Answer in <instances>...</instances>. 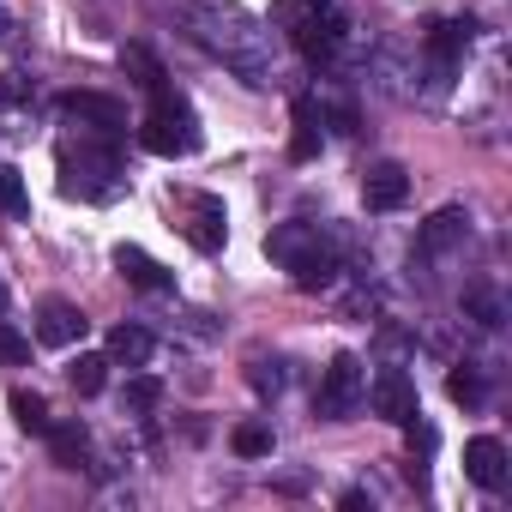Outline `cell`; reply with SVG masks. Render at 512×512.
Wrapping results in <instances>:
<instances>
[{"label": "cell", "mask_w": 512, "mask_h": 512, "mask_svg": "<svg viewBox=\"0 0 512 512\" xmlns=\"http://www.w3.org/2000/svg\"><path fill=\"white\" fill-rule=\"evenodd\" d=\"M290 121H296V133H290V157H296V163H314L320 145H326V133H320V127H326L320 103H314V97H296V103H290Z\"/></svg>", "instance_id": "obj_10"}, {"label": "cell", "mask_w": 512, "mask_h": 512, "mask_svg": "<svg viewBox=\"0 0 512 512\" xmlns=\"http://www.w3.org/2000/svg\"><path fill=\"white\" fill-rule=\"evenodd\" d=\"M362 392H368V368L344 350V356H332V362H326L320 392H314V410H320L326 422H344V416H356V410H362Z\"/></svg>", "instance_id": "obj_3"}, {"label": "cell", "mask_w": 512, "mask_h": 512, "mask_svg": "<svg viewBox=\"0 0 512 512\" xmlns=\"http://www.w3.org/2000/svg\"><path fill=\"white\" fill-rule=\"evenodd\" d=\"M139 145L151 157H193L199 151V115L187 109V97H175L169 85L151 91V115L139 127Z\"/></svg>", "instance_id": "obj_1"}, {"label": "cell", "mask_w": 512, "mask_h": 512, "mask_svg": "<svg viewBox=\"0 0 512 512\" xmlns=\"http://www.w3.org/2000/svg\"><path fill=\"white\" fill-rule=\"evenodd\" d=\"M0 37H7V7H0Z\"/></svg>", "instance_id": "obj_30"}, {"label": "cell", "mask_w": 512, "mask_h": 512, "mask_svg": "<svg viewBox=\"0 0 512 512\" xmlns=\"http://www.w3.org/2000/svg\"><path fill=\"white\" fill-rule=\"evenodd\" d=\"M290 278H296V290H332L338 284V253L326 241H314L302 260H290Z\"/></svg>", "instance_id": "obj_12"}, {"label": "cell", "mask_w": 512, "mask_h": 512, "mask_svg": "<svg viewBox=\"0 0 512 512\" xmlns=\"http://www.w3.org/2000/svg\"><path fill=\"white\" fill-rule=\"evenodd\" d=\"M115 272H121L133 290H175V272L157 266L145 247H115Z\"/></svg>", "instance_id": "obj_11"}, {"label": "cell", "mask_w": 512, "mask_h": 512, "mask_svg": "<svg viewBox=\"0 0 512 512\" xmlns=\"http://www.w3.org/2000/svg\"><path fill=\"white\" fill-rule=\"evenodd\" d=\"M253 392H272V398H278V392H284V374H278V368L266 374V362H260V368H253Z\"/></svg>", "instance_id": "obj_28"}, {"label": "cell", "mask_w": 512, "mask_h": 512, "mask_svg": "<svg viewBox=\"0 0 512 512\" xmlns=\"http://www.w3.org/2000/svg\"><path fill=\"white\" fill-rule=\"evenodd\" d=\"M121 61H127V67H133V73H139V85H145V91H157V85H163V67H157V61H151V55H145V49H127V55H121Z\"/></svg>", "instance_id": "obj_27"}, {"label": "cell", "mask_w": 512, "mask_h": 512, "mask_svg": "<svg viewBox=\"0 0 512 512\" xmlns=\"http://www.w3.org/2000/svg\"><path fill=\"white\" fill-rule=\"evenodd\" d=\"M49 446H55V458H61L67 470H79L85 452H91V434H85L79 422H49Z\"/></svg>", "instance_id": "obj_19"}, {"label": "cell", "mask_w": 512, "mask_h": 512, "mask_svg": "<svg viewBox=\"0 0 512 512\" xmlns=\"http://www.w3.org/2000/svg\"><path fill=\"white\" fill-rule=\"evenodd\" d=\"M506 470H512V464H506V446H500L494 434H476V440L464 446V476H470L476 488L500 494V488H506Z\"/></svg>", "instance_id": "obj_7"}, {"label": "cell", "mask_w": 512, "mask_h": 512, "mask_svg": "<svg viewBox=\"0 0 512 512\" xmlns=\"http://www.w3.org/2000/svg\"><path fill=\"white\" fill-rule=\"evenodd\" d=\"M338 506H344V512H362V506H374V494H368V488H350Z\"/></svg>", "instance_id": "obj_29"}, {"label": "cell", "mask_w": 512, "mask_h": 512, "mask_svg": "<svg viewBox=\"0 0 512 512\" xmlns=\"http://www.w3.org/2000/svg\"><path fill=\"white\" fill-rule=\"evenodd\" d=\"M368 404H374V416H386V422H410V416H422V404H416V380L404 374V368H380L374 380H368V392H362Z\"/></svg>", "instance_id": "obj_6"}, {"label": "cell", "mask_w": 512, "mask_h": 512, "mask_svg": "<svg viewBox=\"0 0 512 512\" xmlns=\"http://www.w3.org/2000/svg\"><path fill=\"white\" fill-rule=\"evenodd\" d=\"M446 392H452L458 404H482V374H476V368H458V374L446 380Z\"/></svg>", "instance_id": "obj_26"}, {"label": "cell", "mask_w": 512, "mask_h": 512, "mask_svg": "<svg viewBox=\"0 0 512 512\" xmlns=\"http://www.w3.org/2000/svg\"><path fill=\"white\" fill-rule=\"evenodd\" d=\"M229 446H235L241 458H266V452H272V428H266V422H241V428L229 434Z\"/></svg>", "instance_id": "obj_21"}, {"label": "cell", "mask_w": 512, "mask_h": 512, "mask_svg": "<svg viewBox=\"0 0 512 512\" xmlns=\"http://www.w3.org/2000/svg\"><path fill=\"white\" fill-rule=\"evenodd\" d=\"M0 211H7V217H25V211H31L25 181H19V169H7V163H0Z\"/></svg>", "instance_id": "obj_22"}, {"label": "cell", "mask_w": 512, "mask_h": 512, "mask_svg": "<svg viewBox=\"0 0 512 512\" xmlns=\"http://www.w3.org/2000/svg\"><path fill=\"white\" fill-rule=\"evenodd\" d=\"M61 187L67 193H79V199H109L115 187H121V157L115 151H61Z\"/></svg>", "instance_id": "obj_5"}, {"label": "cell", "mask_w": 512, "mask_h": 512, "mask_svg": "<svg viewBox=\"0 0 512 512\" xmlns=\"http://www.w3.org/2000/svg\"><path fill=\"white\" fill-rule=\"evenodd\" d=\"M85 326H91V320H85V314H79L73 302H43V320H37V338L61 350V344H79V338H85Z\"/></svg>", "instance_id": "obj_13"}, {"label": "cell", "mask_w": 512, "mask_h": 512, "mask_svg": "<svg viewBox=\"0 0 512 512\" xmlns=\"http://www.w3.org/2000/svg\"><path fill=\"white\" fill-rule=\"evenodd\" d=\"M470 19H446V25H434V37H428V55H434V73H452V61L470 49Z\"/></svg>", "instance_id": "obj_14"}, {"label": "cell", "mask_w": 512, "mask_h": 512, "mask_svg": "<svg viewBox=\"0 0 512 512\" xmlns=\"http://www.w3.org/2000/svg\"><path fill=\"white\" fill-rule=\"evenodd\" d=\"M151 350H157V344H151V332H145V326H115L103 356H109V362H127V368H145V362H151Z\"/></svg>", "instance_id": "obj_17"}, {"label": "cell", "mask_w": 512, "mask_h": 512, "mask_svg": "<svg viewBox=\"0 0 512 512\" xmlns=\"http://www.w3.org/2000/svg\"><path fill=\"white\" fill-rule=\"evenodd\" d=\"M109 368H115L109 356H73V362H67V380H73L79 398H97V392L109 386Z\"/></svg>", "instance_id": "obj_18"}, {"label": "cell", "mask_w": 512, "mask_h": 512, "mask_svg": "<svg viewBox=\"0 0 512 512\" xmlns=\"http://www.w3.org/2000/svg\"><path fill=\"white\" fill-rule=\"evenodd\" d=\"M314 241H320V229H314V223H278V229L266 235V253H272L278 266H290V260H302Z\"/></svg>", "instance_id": "obj_15"}, {"label": "cell", "mask_w": 512, "mask_h": 512, "mask_svg": "<svg viewBox=\"0 0 512 512\" xmlns=\"http://www.w3.org/2000/svg\"><path fill=\"white\" fill-rule=\"evenodd\" d=\"M278 13L290 19L296 49H302L308 61H326V55L338 49V37H344V19H338L332 0H278Z\"/></svg>", "instance_id": "obj_2"}, {"label": "cell", "mask_w": 512, "mask_h": 512, "mask_svg": "<svg viewBox=\"0 0 512 512\" xmlns=\"http://www.w3.org/2000/svg\"><path fill=\"white\" fill-rule=\"evenodd\" d=\"M19 362H31V338L0 320V368H19Z\"/></svg>", "instance_id": "obj_23"}, {"label": "cell", "mask_w": 512, "mask_h": 512, "mask_svg": "<svg viewBox=\"0 0 512 512\" xmlns=\"http://www.w3.org/2000/svg\"><path fill=\"white\" fill-rule=\"evenodd\" d=\"M13 416H19V428H25V434H49V422H55L43 392H13Z\"/></svg>", "instance_id": "obj_20"}, {"label": "cell", "mask_w": 512, "mask_h": 512, "mask_svg": "<svg viewBox=\"0 0 512 512\" xmlns=\"http://www.w3.org/2000/svg\"><path fill=\"white\" fill-rule=\"evenodd\" d=\"M61 109H67L73 121H91L97 133H121V127H127V109H121L115 97H97V91H67Z\"/></svg>", "instance_id": "obj_9"}, {"label": "cell", "mask_w": 512, "mask_h": 512, "mask_svg": "<svg viewBox=\"0 0 512 512\" xmlns=\"http://www.w3.org/2000/svg\"><path fill=\"white\" fill-rule=\"evenodd\" d=\"M362 199H368V211H398V205L410 199L404 163H374V169L362 175Z\"/></svg>", "instance_id": "obj_8"}, {"label": "cell", "mask_w": 512, "mask_h": 512, "mask_svg": "<svg viewBox=\"0 0 512 512\" xmlns=\"http://www.w3.org/2000/svg\"><path fill=\"white\" fill-rule=\"evenodd\" d=\"M157 404H163V386H157L151 374L127 380V410H157Z\"/></svg>", "instance_id": "obj_25"}, {"label": "cell", "mask_w": 512, "mask_h": 512, "mask_svg": "<svg viewBox=\"0 0 512 512\" xmlns=\"http://www.w3.org/2000/svg\"><path fill=\"white\" fill-rule=\"evenodd\" d=\"M464 235H470V217H464L458 205H446V211L428 217V229H422V253H446V247L464 241Z\"/></svg>", "instance_id": "obj_16"}, {"label": "cell", "mask_w": 512, "mask_h": 512, "mask_svg": "<svg viewBox=\"0 0 512 512\" xmlns=\"http://www.w3.org/2000/svg\"><path fill=\"white\" fill-rule=\"evenodd\" d=\"M464 308L476 314V326H500V302H494V290H464Z\"/></svg>", "instance_id": "obj_24"}, {"label": "cell", "mask_w": 512, "mask_h": 512, "mask_svg": "<svg viewBox=\"0 0 512 512\" xmlns=\"http://www.w3.org/2000/svg\"><path fill=\"white\" fill-rule=\"evenodd\" d=\"M0 308H7V284H0Z\"/></svg>", "instance_id": "obj_31"}, {"label": "cell", "mask_w": 512, "mask_h": 512, "mask_svg": "<svg viewBox=\"0 0 512 512\" xmlns=\"http://www.w3.org/2000/svg\"><path fill=\"white\" fill-rule=\"evenodd\" d=\"M169 205H175V217H181V235H187L199 253H217V247L229 241V211H223V199H217V193L187 187V193H175Z\"/></svg>", "instance_id": "obj_4"}]
</instances>
